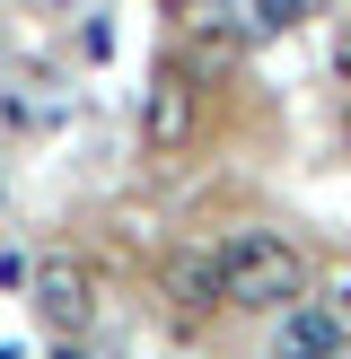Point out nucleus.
<instances>
[{
  "label": "nucleus",
  "mask_w": 351,
  "mask_h": 359,
  "mask_svg": "<svg viewBox=\"0 0 351 359\" xmlns=\"http://www.w3.org/2000/svg\"><path fill=\"white\" fill-rule=\"evenodd\" d=\"M220 290L228 307H255V316H281L307 298V255H298L281 228H237L220 245Z\"/></svg>",
  "instance_id": "nucleus-1"
},
{
  "label": "nucleus",
  "mask_w": 351,
  "mask_h": 359,
  "mask_svg": "<svg viewBox=\"0 0 351 359\" xmlns=\"http://www.w3.org/2000/svg\"><path fill=\"white\" fill-rule=\"evenodd\" d=\"M27 298H35V325L53 333V342H79L88 325H97V280H88V263L70 255H44L27 272Z\"/></svg>",
  "instance_id": "nucleus-2"
},
{
  "label": "nucleus",
  "mask_w": 351,
  "mask_h": 359,
  "mask_svg": "<svg viewBox=\"0 0 351 359\" xmlns=\"http://www.w3.org/2000/svg\"><path fill=\"white\" fill-rule=\"evenodd\" d=\"M193 132H202V79L176 62V70H158V79H150V97H140V140H150L158 158H176Z\"/></svg>",
  "instance_id": "nucleus-3"
},
{
  "label": "nucleus",
  "mask_w": 351,
  "mask_h": 359,
  "mask_svg": "<svg viewBox=\"0 0 351 359\" xmlns=\"http://www.w3.org/2000/svg\"><path fill=\"white\" fill-rule=\"evenodd\" d=\"M167 307H176V316H211V307H228V290H220V255H167Z\"/></svg>",
  "instance_id": "nucleus-4"
},
{
  "label": "nucleus",
  "mask_w": 351,
  "mask_h": 359,
  "mask_svg": "<svg viewBox=\"0 0 351 359\" xmlns=\"http://www.w3.org/2000/svg\"><path fill=\"white\" fill-rule=\"evenodd\" d=\"M272 359H351V342L325 325V316H290L281 342H272Z\"/></svg>",
  "instance_id": "nucleus-5"
},
{
  "label": "nucleus",
  "mask_w": 351,
  "mask_h": 359,
  "mask_svg": "<svg viewBox=\"0 0 351 359\" xmlns=\"http://www.w3.org/2000/svg\"><path fill=\"white\" fill-rule=\"evenodd\" d=\"M185 70L193 79H220V70H237V27H193V44H185Z\"/></svg>",
  "instance_id": "nucleus-6"
},
{
  "label": "nucleus",
  "mask_w": 351,
  "mask_h": 359,
  "mask_svg": "<svg viewBox=\"0 0 351 359\" xmlns=\"http://www.w3.org/2000/svg\"><path fill=\"white\" fill-rule=\"evenodd\" d=\"M316 316H325V325H333V333H343V342H351V272H333V298H325V307H316Z\"/></svg>",
  "instance_id": "nucleus-7"
},
{
  "label": "nucleus",
  "mask_w": 351,
  "mask_h": 359,
  "mask_svg": "<svg viewBox=\"0 0 351 359\" xmlns=\"http://www.w3.org/2000/svg\"><path fill=\"white\" fill-rule=\"evenodd\" d=\"M307 18V0H255V27H298Z\"/></svg>",
  "instance_id": "nucleus-8"
},
{
  "label": "nucleus",
  "mask_w": 351,
  "mask_h": 359,
  "mask_svg": "<svg viewBox=\"0 0 351 359\" xmlns=\"http://www.w3.org/2000/svg\"><path fill=\"white\" fill-rule=\"evenodd\" d=\"M333 70H343V79H351V9L333 18Z\"/></svg>",
  "instance_id": "nucleus-9"
},
{
  "label": "nucleus",
  "mask_w": 351,
  "mask_h": 359,
  "mask_svg": "<svg viewBox=\"0 0 351 359\" xmlns=\"http://www.w3.org/2000/svg\"><path fill=\"white\" fill-rule=\"evenodd\" d=\"M343 140H351V114H343Z\"/></svg>",
  "instance_id": "nucleus-10"
}]
</instances>
